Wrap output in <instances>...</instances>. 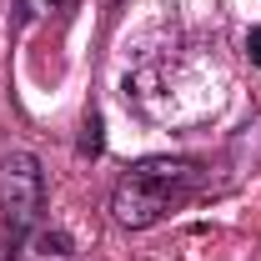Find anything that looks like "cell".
Listing matches in <instances>:
<instances>
[{
    "label": "cell",
    "mask_w": 261,
    "mask_h": 261,
    "mask_svg": "<svg viewBox=\"0 0 261 261\" xmlns=\"http://www.w3.org/2000/svg\"><path fill=\"white\" fill-rule=\"evenodd\" d=\"M201 191V171L191 161H171V156H151V161H136L121 176V186L111 196V211L116 221L130 231L156 226L166 211H176L181 201H191Z\"/></svg>",
    "instance_id": "obj_1"
},
{
    "label": "cell",
    "mask_w": 261,
    "mask_h": 261,
    "mask_svg": "<svg viewBox=\"0 0 261 261\" xmlns=\"http://www.w3.org/2000/svg\"><path fill=\"white\" fill-rule=\"evenodd\" d=\"M40 201H45V181H40V161L31 151H10L0 156V221L10 231V241H25L40 221Z\"/></svg>",
    "instance_id": "obj_2"
},
{
    "label": "cell",
    "mask_w": 261,
    "mask_h": 261,
    "mask_svg": "<svg viewBox=\"0 0 261 261\" xmlns=\"http://www.w3.org/2000/svg\"><path fill=\"white\" fill-rule=\"evenodd\" d=\"M20 261H75V251H70V236L65 231H31Z\"/></svg>",
    "instance_id": "obj_3"
},
{
    "label": "cell",
    "mask_w": 261,
    "mask_h": 261,
    "mask_svg": "<svg viewBox=\"0 0 261 261\" xmlns=\"http://www.w3.org/2000/svg\"><path fill=\"white\" fill-rule=\"evenodd\" d=\"M81 156H100V116L86 111V126H81Z\"/></svg>",
    "instance_id": "obj_4"
},
{
    "label": "cell",
    "mask_w": 261,
    "mask_h": 261,
    "mask_svg": "<svg viewBox=\"0 0 261 261\" xmlns=\"http://www.w3.org/2000/svg\"><path fill=\"white\" fill-rule=\"evenodd\" d=\"M56 5H65V0H20V20H35V15H50Z\"/></svg>",
    "instance_id": "obj_5"
},
{
    "label": "cell",
    "mask_w": 261,
    "mask_h": 261,
    "mask_svg": "<svg viewBox=\"0 0 261 261\" xmlns=\"http://www.w3.org/2000/svg\"><path fill=\"white\" fill-rule=\"evenodd\" d=\"M246 56H251V65H261V25L246 35Z\"/></svg>",
    "instance_id": "obj_6"
}]
</instances>
